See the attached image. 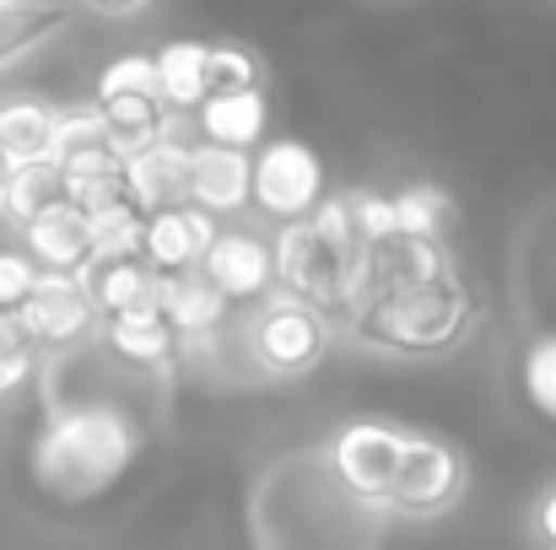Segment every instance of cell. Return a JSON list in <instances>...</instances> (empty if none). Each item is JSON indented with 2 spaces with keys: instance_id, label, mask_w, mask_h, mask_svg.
I'll use <instances>...</instances> for the list:
<instances>
[{
  "instance_id": "obj_19",
  "label": "cell",
  "mask_w": 556,
  "mask_h": 550,
  "mask_svg": "<svg viewBox=\"0 0 556 550\" xmlns=\"http://www.w3.org/2000/svg\"><path fill=\"white\" fill-rule=\"evenodd\" d=\"M54 130L60 108L43 98H5L0 103V152L11 163H43L54 157Z\"/></svg>"
},
{
  "instance_id": "obj_26",
  "label": "cell",
  "mask_w": 556,
  "mask_h": 550,
  "mask_svg": "<svg viewBox=\"0 0 556 550\" xmlns=\"http://www.w3.org/2000/svg\"><path fill=\"white\" fill-rule=\"evenodd\" d=\"M346 200H352V221H357V238H363V243H389V238H400V227H394V200H389V194H378V189H352Z\"/></svg>"
},
{
  "instance_id": "obj_5",
  "label": "cell",
  "mask_w": 556,
  "mask_h": 550,
  "mask_svg": "<svg viewBox=\"0 0 556 550\" xmlns=\"http://www.w3.org/2000/svg\"><path fill=\"white\" fill-rule=\"evenodd\" d=\"M363 248V243H357ZM352 248V254H357ZM346 248H336L308 216H292V221H276V238H270V259H276V286L314 303L319 314H336L341 308V281H346Z\"/></svg>"
},
{
  "instance_id": "obj_13",
  "label": "cell",
  "mask_w": 556,
  "mask_h": 550,
  "mask_svg": "<svg viewBox=\"0 0 556 550\" xmlns=\"http://www.w3.org/2000/svg\"><path fill=\"white\" fill-rule=\"evenodd\" d=\"M103 125H109V146L119 157H136L147 146H157L163 136L179 130V114L157 98V92H109V98H92Z\"/></svg>"
},
{
  "instance_id": "obj_33",
  "label": "cell",
  "mask_w": 556,
  "mask_h": 550,
  "mask_svg": "<svg viewBox=\"0 0 556 550\" xmlns=\"http://www.w3.org/2000/svg\"><path fill=\"white\" fill-rule=\"evenodd\" d=\"M5 174H11V157H5V152H0V183H5Z\"/></svg>"
},
{
  "instance_id": "obj_28",
  "label": "cell",
  "mask_w": 556,
  "mask_h": 550,
  "mask_svg": "<svg viewBox=\"0 0 556 550\" xmlns=\"http://www.w3.org/2000/svg\"><path fill=\"white\" fill-rule=\"evenodd\" d=\"M308 221H314L336 248H346V254L363 243V238H357V221H352V200H346V194H325V200L308 210Z\"/></svg>"
},
{
  "instance_id": "obj_16",
  "label": "cell",
  "mask_w": 556,
  "mask_h": 550,
  "mask_svg": "<svg viewBox=\"0 0 556 550\" xmlns=\"http://www.w3.org/2000/svg\"><path fill=\"white\" fill-rule=\"evenodd\" d=\"M103 346L130 367H147V372H163V367L179 357V335L174 324L163 319V308H130V314H114L103 319Z\"/></svg>"
},
{
  "instance_id": "obj_31",
  "label": "cell",
  "mask_w": 556,
  "mask_h": 550,
  "mask_svg": "<svg viewBox=\"0 0 556 550\" xmlns=\"http://www.w3.org/2000/svg\"><path fill=\"white\" fill-rule=\"evenodd\" d=\"M87 11H98V16H141L152 0H81Z\"/></svg>"
},
{
  "instance_id": "obj_21",
  "label": "cell",
  "mask_w": 556,
  "mask_h": 550,
  "mask_svg": "<svg viewBox=\"0 0 556 550\" xmlns=\"http://www.w3.org/2000/svg\"><path fill=\"white\" fill-rule=\"evenodd\" d=\"M152 65H157V92L174 114H194L205 103V43L174 38L152 54Z\"/></svg>"
},
{
  "instance_id": "obj_23",
  "label": "cell",
  "mask_w": 556,
  "mask_h": 550,
  "mask_svg": "<svg viewBox=\"0 0 556 550\" xmlns=\"http://www.w3.org/2000/svg\"><path fill=\"white\" fill-rule=\"evenodd\" d=\"M211 92H265V60L243 43H205V98Z\"/></svg>"
},
{
  "instance_id": "obj_3",
  "label": "cell",
  "mask_w": 556,
  "mask_h": 550,
  "mask_svg": "<svg viewBox=\"0 0 556 550\" xmlns=\"http://www.w3.org/2000/svg\"><path fill=\"white\" fill-rule=\"evenodd\" d=\"M330 346H336L330 314H319L314 303H303V297H292L281 286L270 297H260L254 314H249V324H243L249 362L260 367L265 378H281V383L308 378L314 367L330 357Z\"/></svg>"
},
{
  "instance_id": "obj_14",
  "label": "cell",
  "mask_w": 556,
  "mask_h": 550,
  "mask_svg": "<svg viewBox=\"0 0 556 550\" xmlns=\"http://www.w3.org/2000/svg\"><path fill=\"white\" fill-rule=\"evenodd\" d=\"M157 308L174 324L179 341H200L216 335L232 319V303L200 276V270H179V276H157Z\"/></svg>"
},
{
  "instance_id": "obj_11",
  "label": "cell",
  "mask_w": 556,
  "mask_h": 550,
  "mask_svg": "<svg viewBox=\"0 0 556 550\" xmlns=\"http://www.w3.org/2000/svg\"><path fill=\"white\" fill-rule=\"evenodd\" d=\"M249 168H254L249 152H232V146H216V141H194L189 146L185 200L211 210V216H238V210H249Z\"/></svg>"
},
{
  "instance_id": "obj_32",
  "label": "cell",
  "mask_w": 556,
  "mask_h": 550,
  "mask_svg": "<svg viewBox=\"0 0 556 550\" xmlns=\"http://www.w3.org/2000/svg\"><path fill=\"white\" fill-rule=\"evenodd\" d=\"M16 346H27L16 330V314H0V351H16Z\"/></svg>"
},
{
  "instance_id": "obj_22",
  "label": "cell",
  "mask_w": 556,
  "mask_h": 550,
  "mask_svg": "<svg viewBox=\"0 0 556 550\" xmlns=\"http://www.w3.org/2000/svg\"><path fill=\"white\" fill-rule=\"evenodd\" d=\"M389 200H394L400 238H438L443 243V232L454 227V194L438 189V183H410V189H400Z\"/></svg>"
},
{
  "instance_id": "obj_18",
  "label": "cell",
  "mask_w": 556,
  "mask_h": 550,
  "mask_svg": "<svg viewBox=\"0 0 556 550\" xmlns=\"http://www.w3.org/2000/svg\"><path fill=\"white\" fill-rule=\"evenodd\" d=\"M194 119H200V141L254 152L265 141V125H270V98L265 92H211L194 108Z\"/></svg>"
},
{
  "instance_id": "obj_10",
  "label": "cell",
  "mask_w": 556,
  "mask_h": 550,
  "mask_svg": "<svg viewBox=\"0 0 556 550\" xmlns=\"http://www.w3.org/2000/svg\"><path fill=\"white\" fill-rule=\"evenodd\" d=\"M216 216L200 210V205H157L147 210V227H141V259L157 270V276H179V270H200L211 238H216Z\"/></svg>"
},
{
  "instance_id": "obj_20",
  "label": "cell",
  "mask_w": 556,
  "mask_h": 550,
  "mask_svg": "<svg viewBox=\"0 0 556 550\" xmlns=\"http://www.w3.org/2000/svg\"><path fill=\"white\" fill-rule=\"evenodd\" d=\"M54 205H65V174H60L54 157H43V163H11V174L0 183V216L11 227H27L33 216H43Z\"/></svg>"
},
{
  "instance_id": "obj_27",
  "label": "cell",
  "mask_w": 556,
  "mask_h": 550,
  "mask_svg": "<svg viewBox=\"0 0 556 550\" xmlns=\"http://www.w3.org/2000/svg\"><path fill=\"white\" fill-rule=\"evenodd\" d=\"M38 276H43V270L27 259V248H0V314H16V308L33 297Z\"/></svg>"
},
{
  "instance_id": "obj_9",
  "label": "cell",
  "mask_w": 556,
  "mask_h": 550,
  "mask_svg": "<svg viewBox=\"0 0 556 550\" xmlns=\"http://www.w3.org/2000/svg\"><path fill=\"white\" fill-rule=\"evenodd\" d=\"M200 276L238 308V303H260L276 292V259H270V243L249 227H227L211 238L205 259H200Z\"/></svg>"
},
{
  "instance_id": "obj_6",
  "label": "cell",
  "mask_w": 556,
  "mask_h": 550,
  "mask_svg": "<svg viewBox=\"0 0 556 550\" xmlns=\"http://www.w3.org/2000/svg\"><path fill=\"white\" fill-rule=\"evenodd\" d=\"M325 200V163L308 141L281 136V141H260L254 146V168H249V205L260 216L292 221L308 216Z\"/></svg>"
},
{
  "instance_id": "obj_29",
  "label": "cell",
  "mask_w": 556,
  "mask_h": 550,
  "mask_svg": "<svg viewBox=\"0 0 556 550\" xmlns=\"http://www.w3.org/2000/svg\"><path fill=\"white\" fill-rule=\"evenodd\" d=\"M530 540L541 550H556V486H546L530 508Z\"/></svg>"
},
{
  "instance_id": "obj_17",
  "label": "cell",
  "mask_w": 556,
  "mask_h": 550,
  "mask_svg": "<svg viewBox=\"0 0 556 550\" xmlns=\"http://www.w3.org/2000/svg\"><path fill=\"white\" fill-rule=\"evenodd\" d=\"M125 179H130V194L141 200V210L179 205L189 189V141L174 130V136H163L157 146L125 157Z\"/></svg>"
},
{
  "instance_id": "obj_7",
  "label": "cell",
  "mask_w": 556,
  "mask_h": 550,
  "mask_svg": "<svg viewBox=\"0 0 556 550\" xmlns=\"http://www.w3.org/2000/svg\"><path fill=\"white\" fill-rule=\"evenodd\" d=\"M400 453H405V432L389 426V421H346L325 443V459H330L336 481L352 497L372 502V508H383V497L394 486V470H400Z\"/></svg>"
},
{
  "instance_id": "obj_4",
  "label": "cell",
  "mask_w": 556,
  "mask_h": 550,
  "mask_svg": "<svg viewBox=\"0 0 556 550\" xmlns=\"http://www.w3.org/2000/svg\"><path fill=\"white\" fill-rule=\"evenodd\" d=\"M465 486H470V464L448 437L405 432V453H400L394 486L383 497V513H394V519H443L465 502Z\"/></svg>"
},
{
  "instance_id": "obj_8",
  "label": "cell",
  "mask_w": 556,
  "mask_h": 550,
  "mask_svg": "<svg viewBox=\"0 0 556 550\" xmlns=\"http://www.w3.org/2000/svg\"><path fill=\"white\" fill-rule=\"evenodd\" d=\"M16 330H22L27 346H76L98 330V308H92V297L81 292L76 276L43 270L33 297L16 308Z\"/></svg>"
},
{
  "instance_id": "obj_1",
  "label": "cell",
  "mask_w": 556,
  "mask_h": 550,
  "mask_svg": "<svg viewBox=\"0 0 556 550\" xmlns=\"http://www.w3.org/2000/svg\"><path fill=\"white\" fill-rule=\"evenodd\" d=\"M136 453L141 432L119 405H65L33 443V481L60 502H92L130 470Z\"/></svg>"
},
{
  "instance_id": "obj_24",
  "label": "cell",
  "mask_w": 556,
  "mask_h": 550,
  "mask_svg": "<svg viewBox=\"0 0 556 550\" xmlns=\"http://www.w3.org/2000/svg\"><path fill=\"white\" fill-rule=\"evenodd\" d=\"M519 383H525V399H530L546 421H556V330L530 341V351H525V362H519Z\"/></svg>"
},
{
  "instance_id": "obj_2",
  "label": "cell",
  "mask_w": 556,
  "mask_h": 550,
  "mask_svg": "<svg viewBox=\"0 0 556 550\" xmlns=\"http://www.w3.org/2000/svg\"><path fill=\"white\" fill-rule=\"evenodd\" d=\"M470 319H476L470 286H465L459 270H448V276H432V281L389 286L352 324V335L383 357H438V351L459 346Z\"/></svg>"
},
{
  "instance_id": "obj_30",
  "label": "cell",
  "mask_w": 556,
  "mask_h": 550,
  "mask_svg": "<svg viewBox=\"0 0 556 550\" xmlns=\"http://www.w3.org/2000/svg\"><path fill=\"white\" fill-rule=\"evenodd\" d=\"M27 378H33V346L0 351V399H5V394H16Z\"/></svg>"
},
{
  "instance_id": "obj_25",
  "label": "cell",
  "mask_w": 556,
  "mask_h": 550,
  "mask_svg": "<svg viewBox=\"0 0 556 550\" xmlns=\"http://www.w3.org/2000/svg\"><path fill=\"white\" fill-rule=\"evenodd\" d=\"M109 92H157V65L152 54H119L98 71V92L92 98H109ZM163 98V92H157Z\"/></svg>"
},
{
  "instance_id": "obj_12",
  "label": "cell",
  "mask_w": 556,
  "mask_h": 550,
  "mask_svg": "<svg viewBox=\"0 0 556 550\" xmlns=\"http://www.w3.org/2000/svg\"><path fill=\"white\" fill-rule=\"evenodd\" d=\"M22 248H27V259H33L38 270L81 276V270L92 265V227H87V216L65 200V205H54V210H43V216H33V221L22 227Z\"/></svg>"
},
{
  "instance_id": "obj_15",
  "label": "cell",
  "mask_w": 556,
  "mask_h": 550,
  "mask_svg": "<svg viewBox=\"0 0 556 550\" xmlns=\"http://www.w3.org/2000/svg\"><path fill=\"white\" fill-rule=\"evenodd\" d=\"M81 292L98 308V324L130 308H157V270L147 259H92L81 276Z\"/></svg>"
}]
</instances>
